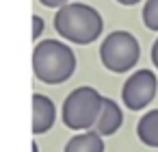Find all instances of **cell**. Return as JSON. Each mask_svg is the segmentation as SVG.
I'll return each instance as SVG.
<instances>
[{
	"label": "cell",
	"instance_id": "5b68a950",
	"mask_svg": "<svg viewBox=\"0 0 158 152\" xmlns=\"http://www.w3.org/2000/svg\"><path fill=\"white\" fill-rule=\"evenodd\" d=\"M156 91H158L156 74L152 70L143 67V70L132 72L126 78V83L121 87V100L130 111H141L156 98Z\"/></svg>",
	"mask_w": 158,
	"mask_h": 152
},
{
	"label": "cell",
	"instance_id": "9c48e42d",
	"mask_svg": "<svg viewBox=\"0 0 158 152\" xmlns=\"http://www.w3.org/2000/svg\"><path fill=\"white\" fill-rule=\"evenodd\" d=\"M136 135L141 139V143L149 145V148H158V109L147 111L139 124H136Z\"/></svg>",
	"mask_w": 158,
	"mask_h": 152
},
{
	"label": "cell",
	"instance_id": "8fae6325",
	"mask_svg": "<svg viewBox=\"0 0 158 152\" xmlns=\"http://www.w3.org/2000/svg\"><path fill=\"white\" fill-rule=\"evenodd\" d=\"M41 31H44V20L39 15H33V37L37 39L41 35Z\"/></svg>",
	"mask_w": 158,
	"mask_h": 152
},
{
	"label": "cell",
	"instance_id": "ba28073f",
	"mask_svg": "<svg viewBox=\"0 0 158 152\" xmlns=\"http://www.w3.org/2000/svg\"><path fill=\"white\" fill-rule=\"evenodd\" d=\"M63 152H104V139L95 130H85L80 135H74Z\"/></svg>",
	"mask_w": 158,
	"mask_h": 152
},
{
	"label": "cell",
	"instance_id": "52a82bcc",
	"mask_svg": "<svg viewBox=\"0 0 158 152\" xmlns=\"http://www.w3.org/2000/svg\"><path fill=\"white\" fill-rule=\"evenodd\" d=\"M54 117H56L54 102L41 93H35L33 96V132L39 135L50 130L54 124Z\"/></svg>",
	"mask_w": 158,
	"mask_h": 152
},
{
	"label": "cell",
	"instance_id": "4fadbf2b",
	"mask_svg": "<svg viewBox=\"0 0 158 152\" xmlns=\"http://www.w3.org/2000/svg\"><path fill=\"white\" fill-rule=\"evenodd\" d=\"M152 63H154L156 70H158V39H156L154 46H152Z\"/></svg>",
	"mask_w": 158,
	"mask_h": 152
},
{
	"label": "cell",
	"instance_id": "7a4b0ae2",
	"mask_svg": "<svg viewBox=\"0 0 158 152\" xmlns=\"http://www.w3.org/2000/svg\"><path fill=\"white\" fill-rule=\"evenodd\" d=\"M76 70V54L69 46L56 39H46L35 46L33 72L46 85L65 83Z\"/></svg>",
	"mask_w": 158,
	"mask_h": 152
},
{
	"label": "cell",
	"instance_id": "277c9868",
	"mask_svg": "<svg viewBox=\"0 0 158 152\" xmlns=\"http://www.w3.org/2000/svg\"><path fill=\"white\" fill-rule=\"evenodd\" d=\"M102 96L93 87L74 89L63 102V124L72 130H89L95 126V119L102 109Z\"/></svg>",
	"mask_w": 158,
	"mask_h": 152
},
{
	"label": "cell",
	"instance_id": "8992f818",
	"mask_svg": "<svg viewBox=\"0 0 158 152\" xmlns=\"http://www.w3.org/2000/svg\"><path fill=\"white\" fill-rule=\"evenodd\" d=\"M121 124H123V113H121L119 104H117L115 100H110V98H104L93 130H95L100 137H108V135H115V132L121 128Z\"/></svg>",
	"mask_w": 158,
	"mask_h": 152
},
{
	"label": "cell",
	"instance_id": "7c38bea8",
	"mask_svg": "<svg viewBox=\"0 0 158 152\" xmlns=\"http://www.w3.org/2000/svg\"><path fill=\"white\" fill-rule=\"evenodd\" d=\"M39 2L44 7H50V9H61V7H65L69 2V0H39Z\"/></svg>",
	"mask_w": 158,
	"mask_h": 152
},
{
	"label": "cell",
	"instance_id": "3957f363",
	"mask_svg": "<svg viewBox=\"0 0 158 152\" xmlns=\"http://www.w3.org/2000/svg\"><path fill=\"white\" fill-rule=\"evenodd\" d=\"M141 57V46L136 37L128 31H113L104 37L100 46V59L102 65L115 74L130 72Z\"/></svg>",
	"mask_w": 158,
	"mask_h": 152
},
{
	"label": "cell",
	"instance_id": "5bb4252c",
	"mask_svg": "<svg viewBox=\"0 0 158 152\" xmlns=\"http://www.w3.org/2000/svg\"><path fill=\"white\" fill-rule=\"evenodd\" d=\"M119 5H126V7H132V5H136V2H141V0H117Z\"/></svg>",
	"mask_w": 158,
	"mask_h": 152
},
{
	"label": "cell",
	"instance_id": "30bf717a",
	"mask_svg": "<svg viewBox=\"0 0 158 152\" xmlns=\"http://www.w3.org/2000/svg\"><path fill=\"white\" fill-rule=\"evenodd\" d=\"M141 18L149 31H158V0H145Z\"/></svg>",
	"mask_w": 158,
	"mask_h": 152
},
{
	"label": "cell",
	"instance_id": "6da1fadb",
	"mask_svg": "<svg viewBox=\"0 0 158 152\" xmlns=\"http://www.w3.org/2000/svg\"><path fill=\"white\" fill-rule=\"evenodd\" d=\"M54 28L63 39L78 46H87L102 35L104 22H102V15L93 7L85 2H67L65 7L56 11Z\"/></svg>",
	"mask_w": 158,
	"mask_h": 152
}]
</instances>
